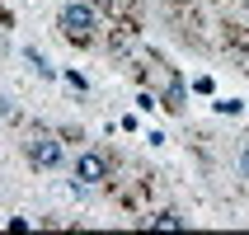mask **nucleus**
Returning <instances> with one entry per match:
<instances>
[{
	"instance_id": "f03ea898",
	"label": "nucleus",
	"mask_w": 249,
	"mask_h": 235,
	"mask_svg": "<svg viewBox=\"0 0 249 235\" xmlns=\"http://www.w3.org/2000/svg\"><path fill=\"white\" fill-rule=\"evenodd\" d=\"M28 160H33L38 169L61 165V141H56V137H33V141H28Z\"/></svg>"
},
{
	"instance_id": "20e7f679",
	"label": "nucleus",
	"mask_w": 249,
	"mask_h": 235,
	"mask_svg": "<svg viewBox=\"0 0 249 235\" xmlns=\"http://www.w3.org/2000/svg\"><path fill=\"white\" fill-rule=\"evenodd\" d=\"M155 226H160V231H179V217H174V212H160V217H155Z\"/></svg>"
},
{
	"instance_id": "7ed1b4c3",
	"label": "nucleus",
	"mask_w": 249,
	"mask_h": 235,
	"mask_svg": "<svg viewBox=\"0 0 249 235\" xmlns=\"http://www.w3.org/2000/svg\"><path fill=\"white\" fill-rule=\"evenodd\" d=\"M75 179L89 183V188H94V183H104V179H108V160H104L99 151H85L80 160H75Z\"/></svg>"
},
{
	"instance_id": "39448f33",
	"label": "nucleus",
	"mask_w": 249,
	"mask_h": 235,
	"mask_svg": "<svg viewBox=\"0 0 249 235\" xmlns=\"http://www.w3.org/2000/svg\"><path fill=\"white\" fill-rule=\"evenodd\" d=\"M89 5H118V0H89Z\"/></svg>"
},
{
	"instance_id": "f257e3e1",
	"label": "nucleus",
	"mask_w": 249,
	"mask_h": 235,
	"mask_svg": "<svg viewBox=\"0 0 249 235\" xmlns=\"http://www.w3.org/2000/svg\"><path fill=\"white\" fill-rule=\"evenodd\" d=\"M61 33L71 42H89L94 38V10L85 5V0H71L66 10H61Z\"/></svg>"
}]
</instances>
